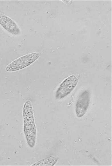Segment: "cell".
<instances>
[{"label": "cell", "instance_id": "obj_1", "mask_svg": "<svg viewBox=\"0 0 112 166\" xmlns=\"http://www.w3.org/2000/svg\"><path fill=\"white\" fill-rule=\"evenodd\" d=\"M23 115L24 133L28 145L30 147L32 148L36 143L37 132L33 107L29 99L24 103Z\"/></svg>", "mask_w": 112, "mask_h": 166}, {"label": "cell", "instance_id": "obj_2", "mask_svg": "<svg viewBox=\"0 0 112 166\" xmlns=\"http://www.w3.org/2000/svg\"><path fill=\"white\" fill-rule=\"evenodd\" d=\"M40 56V54L36 52L22 56L9 64L6 67V70L8 72H13L22 69L32 64Z\"/></svg>", "mask_w": 112, "mask_h": 166}, {"label": "cell", "instance_id": "obj_3", "mask_svg": "<svg viewBox=\"0 0 112 166\" xmlns=\"http://www.w3.org/2000/svg\"><path fill=\"white\" fill-rule=\"evenodd\" d=\"M79 77V74H74L70 76L63 81L56 91V98L61 99L69 95L77 84Z\"/></svg>", "mask_w": 112, "mask_h": 166}, {"label": "cell", "instance_id": "obj_4", "mask_svg": "<svg viewBox=\"0 0 112 166\" xmlns=\"http://www.w3.org/2000/svg\"><path fill=\"white\" fill-rule=\"evenodd\" d=\"M90 93L88 91H84L80 95L76 105V112L78 117L83 116L89 106Z\"/></svg>", "mask_w": 112, "mask_h": 166}, {"label": "cell", "instance_id": "obj_5", "mask_svg": "<svg viewBox=\"0 0 112 166\" xmlns=\"http://www.w3.org/2000/svg\"><path fill=\"white\" fill-rule=\"evenodd\" d=\"M0 25L7 31L14 35L20 33V29L11 19L0 11Z\"/></svg>", "mask_w": 112, "mask_h": 166}, {"label": "cell", "instance_id": "obj_6", "mask_svg": "<svg viewBox=\"0 0 112 166\" xmlns=\"http://www.w3.org/2000/svg\"><path fill=\"white\" fill-rule=\"evenodd\" d=\"M57 161V159L54 157L50 156L41 159L34 163L32 165H53Z\"/></svg>", "mask_w": 112, "mask_h": 166}]
</instances>
